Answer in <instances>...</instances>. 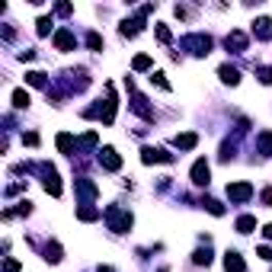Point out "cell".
<instances>
[{
	"label": "cell",
	"mask_w": 272,
	"mask_h": 272,
	"mask_svg": "<svg viewBox=\"0 0 272 272\" xmlns=\"http://www.w3.org/2000/svg\"><path fill=\"white\" fill-rule=\"evenodd\" d=\"M106 221H109V231H116V234H125L128 227H132V214L116 208V205H109L106 208Z\"/></svg>",
	"instance_id": "1"
},
{
	"label": "cell",
	"mask_w": 272,
	"mask_h": 272,
	"mask_svg": "<svg viewBox=\"0 0 272 272\" xmlns=\"http://www.w3.org/2000/svg\"><path fill=\"white\" fill-rule=\"evenodd\" d=\"M224 45H227V51H247V35H243V32H231V35H227L224 39Z\"/></svg>",
	"instance_id": "9"
},
{
	"label": "cell",
	"mask_w": 272,
	"mask_h": 272,
	"mask_svg": "<svg viewBox=\"0 0 272 272\" xmlns=\"http://www.w3.org/2000/svg\"><path fill=\"white\" fill-rule=\"evenodd\" d=\"M224 269H227V272H243L247 266H243L240 253H224Z\"/></svg>",
	"instance_id": "12"
},
{
	"label": "cell",
	"mask_w": 272,
	"mask_h": 272,
	"mask_svg": "<svg viewBox=\"0 0 272 272\" xmlns=\"http://www.w3.org/2000/svg\"><path fill=\"white\" fill-rule=\"evenodd\" d=\"M74 189H77L80 195H87V198H96V195H99V189H96L90 179H77V183H74Z\"/></svg>",
	"instance_id": "13"
},
{
	"label": "cell",
	"mask_w": 272,
	"mask_h": 272,
	"mask_svg": "<svg viewBox=\"0 0 272 272\" xmlns=\"http://www.w3.org/2000/svg\"><path fill=\"white\" fill-rule=\"evenodd\" d=\"M13 106H16V109H26V106H29V93H26V90H16V93H13Z\"/></svg>",
	"instance_id": "20"
},
{
	"label": "cell",
	"mask_w": 272,
	"mask_h": 272,
	"mask_svg": "<svg viewBox=\"0 0 272 272\" xmlns=\"http://www.w3.org/2000/svg\"><path fill=\"white\" fill-rule=\"evenodd\" d=\"M192 263H195V266H208V263H211V253H208V250H195V253H192Z\"/></svg>",
	"instance_id": "21"
},
{
	"label": "cell",
	"mask_w": 272,
	"mask_h": 272,
	"mask_svg": "<svg viewBox=\"0 0 272 272\" xmlns=\"http://www.w3.org/2000/svg\"><path fill=\"white\" fill-rule=\"evenodd\" d=\"M141 160H144V164H170L173 154H167L160 148H144V151H141Z\"/></svg>",
	"instance_id": "4"
},
{
	"label": "cell",
	"mask_w": 272,
	"mask_h": 272,
	"mask_svg": "<svg viewBox=\"0 0 272 272\" xmlns=\"http://www.w3.org/2000/svg\"><path fill=\"white\" fill-rule=\"evenodd\" d=\"M45 260L48 263H61V247H58V243H48V247H45Z\"/></svg>",
	"instance_id": "19"
},
{
	"label": "cell",
	"mask_w": 272,
	"mask_h": 272,
	"mask_svg": "<svg viewBox=\"0 0 272 272\" xmlns=\"http://www.w3.org/2000/svg\"><path fill=\"white\" fill-rule=\"evenodd\" d=\"M218 74H221L224 83H231V87H237V83H240V70H237L234 64H221V67H218Z\"/></svg>",
	"instance_id": "10"
},
{
	"label": "cell",
	"mask_w": 272,
	"mask_h": 272,
	"mask_svg": "<svg viewBox=\"0 0 272 272\" xmlns=\"http://www.w3.org/2000/svg\"><path fill=\"white\" fill-rule=\"evenodd\" d=\"M160 272H170V269H160Z\"/></svg>",
	"instance_id": "36"
},
{
	"label": "cell",
	"mask_w": 272,
	"mask_h": 272,
	"mask_svg": "<svg viewBox=\"0 0 272 272\" xmlns=\"http://www.w3.org/2000/svg\"><path fill=\"white\" fill-rule=\"evenodd\" d=\"M7 272H20V263L16 260H7Z\"/></svg>",
	"instance_id": "32"
},
{
	"label": "cell",
	"mask_w": 272,
	"mask_h": 272,
	"mask_svg": "<svg viewBox=\"0 0 272 272\" xmlns=\"http://www.w3.org/2000/svg\"><path fill=\"white\" fill-rule=\"evenodd\" d=\"M26 83H32V87H48V80H45L42 70H29V74H26Z\"/></svg>",
	"instance_id": "18"
},
{
	"label": "cell",
	"mask_w": 272,
	"mask_h": 272,
	"mask_svg": "<svg viewBox=\"0 0 272 272\" xmlns=\"http://www.w3.org/2000/svg\"><path fill=\"white\" fill-rule=\"evenodd\" d=\"M35 26H39V35H48V32H51V20H48V16H42Z\"/></svg>",
	"instance_id": "26"
},
{
	"label": "cell",
	"mask_w": 272,
	"mask_h": 272,
	"mask_svg": "<svg viewBox=\"0 0 272 272\" xmlns=\"http://www.w3.org/2000/svg\"><path fill=\"white\" fill-rule=\"evenodd\" d=\"M263 234H266V237L272 240V224H266V231H263Z\"/></svg>",
	"instance_id": "34"
},
{
	"label": "cell",
	"mask_w": 272,
	"mask_h": 272,
	"mask_svg": "<svg viewBox=\"0 0 272 272\" xmlns=\"http://www.w3.org/2000/svg\"><path fill=\"white\" fill-rule=\"evenodd\" d=\"M23 144H32V148H35V144H39V135H32V132L23 135Z\"/></svg>",
	"instance_id": "29"
},
{
	"label": "cell",
	"mask_w": 272,
	"mask_h": 272,
	"mask_svg": "<svg viewBox=\"0 0 272 272\" xmlns=\"http://www.w3.org/2000/svg\"><path fill=\"white\" fill-rule=\"evenodd\" d=\"M99 164H103L106 170H119L122 167V157L116 154V148H103V151H99Z\"/></svg>",
	"instance_id": "5"
},
{
	"label": "cell",
	"mask_w": 272,
	"mask_h": 272,
	"mask_svg": "<svg viewBox=\"0 0 272 272\" xmlns=\"http://www.w3.org/2000/svg\"><path fill=\"white\" fill-rule=\"evenodd\" d=\"M256 77L260 83H272V67H256Z\"/></svg>",
	"instance_id": "25"
},
{
	"label": "cell",
	"mask_w": 272,
	"mask_h": 272,
	"mask_svg": "<svg viewBox=\"0 0 272 272\" xmlns=\"http://www.w3.org/2000/svg\"><path fill=\"white\" fill-rule=\"evenodd\" d=\"M227 195H231V202H247L253 195V186L250 183H231L227 186Z\"/></svg>",
	"instance_id": "3"
},
{
	"label": "cell",
	"mask_w": 272,
	"mask_h": 272,
	"mask_svg": "<svg viewBox=\"0 0 272 272\" xmlns=\"http://www.w3.org/2000/svg\"><path fill=\"white\" fill-rule=\"evenodd\" d=\"M157 39H160V42H170V29H167V26H157Z\"/></svg>",
	"instance_id": "28"
},
{
	"label": "cell",
	"mask_w": 272,
	"mask_h": 272,
	"mask_svg": "<svg viewBox=\"0 0 272 272\" xmlns=\"http://www.w3.org/2000/svg\"><path fill=\"white\" fill-rule=\"evenodd\" d=\"M173 144H176L179 151H192V148L198 144V135H192V132H186V135H176V138H173Z\"/></svg>",
	"instance_id": "11"
},
{
	"label": "cell",
	"mask_w": 272,
	"mask_h": 272,
	"mask_svg": "<svg viewBox=\"0 0 272 272\" xmlns=\"http://www.w3.org/2000/svg\"><path fill=\"white\" fill-rule=\"evenodd\" d=\"M253 227H256V218H253V214H243V218H237V231H240V234H250Z\"/></svg>",
	"instance_id": "16"
},
{
	"label": "cell",
	"mask_w": 272,
	"mask_h": 272,
	"mask_svg": "<svg viewBox=\"0 0 272 272\" xmlns=\"http://www.w3.org/2000/svg\"><path fill=\"white\" fill-rule=\"evenodd\" d=\"M74 144H80V141H74L67 132H61V135H58V151H61V154H70V151H74Z\"/></svg>",
	"instance_id": "15"
},
{
	"label": "cell",
	"mask_w": 272,
	"mask_h": 272,
	"mask_svg": "<svg viewBox=\"0 0 272 272\" xmlns=\"http://www.w3.org/2000/svg\"><path fill=\"white\" fill-rule=\"evenodd\" d=\"M260 256H263V260H269V263H272V247H260Z\"/></svg>",
	"instance_id": "31"
},
{
	"label": "cell",
	"mask_w": 272,
	"mask_h": 272,
	"mask_svg": "<svg viewBox=\"0 0 272 272\" xmlns=\"http://www.w3.org/2000/svg\"><path fill=\"white\" fill-rule=\"evenodd\" d=\"M55 10H58L61 16H70V10H74V7H70V4H58V7H55Z\"/></svg>",
	"instance_id": "30"
},
{
	"label": "cell",
	"mask_w": 272,
	"mask_h": 272,
	"mask_svg": "<svg viewBox=\"0 0 272 272\" xmlns=\"http://www.w3.org/2000/svg\"><path fill=\"white\" fill-rule=\"evenodd\" d=\"M263 205H272V189H263Z\"/></svg>",
	"instance_id": "33"
},
{
	"label": "cell",
	"mask_w": 272,
	"mask_h": 272,
	"mask_svg": "<svg viewBox=\"0 0 272 272\" xmlns=\"http://www.w3.org/2000/svg\"><path fill=\"white\" fill-rule=\"evenodd\" d=\"M77 218H80V221H96V218H99V208L80 205V208H77Z\"/></svg>",
	"instance_id": "17"
},
{
	"label": "cell",
	"mask_w": 272,
	"mask_h": 272,
	"mask_svg": "<svg viewBox=\"0 0 272 272\" xmlns=\"http://www.w3.org/2000/svg\"><path fill=\"white\" fill-rule=\"evenodd\" d=\"M132 67H135V70H148V67H151V58H148V55H138V58L132 61Z\"/></svg>",
	"instance_id": "22"
},
{
	"label": "cell",
	"mask_w": 272,
	"mask_h": 272,
	"mask_svg": "<svg viewBox=\"0 0 272 272\" xmlns=\"http://www.w3.org/2000/svg\"><path fill=\"white\" fill-rule=\"evenodd\" d=\"M55 45H58L61 51H74L77 48V39L70 35L67 29H58V32H55Z\"/></svg>",
	"instance_id": "7"
},
{
	"label": "cell",
	"mask_w": 272,
	"mask_h": 272,
	"mask_svg": "<svg viewBox=\"0 0 272 272\" xmlns=\"http://www.w3.org/2000/svg\"><path fill=\"white\" fill-rule=\"evenodd\" d=\"M96 272H112V266H103V269H96Z\"/></svg>",
	"instance_id": "35"
},
{
	"label": "cell",
	"mask_w": 272,
	"mask_h": 272,
	"mask_svg": "<svg viewBox=\"0 0 272 272\" xmlns=\"http://www.w3.org/2000/svg\"><path fill=\"white\" fill-rule=\"evenodd\" d=\"M183 48H189L192 55H208L211 51V39L205 32H192V35L183 39Z\"/></svg>",
	"instance_id": "2"
},
{
	"label": "cell",
	"mask_w": 272,
	"mask_h": 272,
	"mask_svg": "<svg viewBox=\"0 0 272 272\" xmlns=\"http://www.w3.org/2000/svg\"><path fill=\"white\" fill-rule=\"evenodd\" d=\"M96 141H99V138H96V132H87V135L80 138V148H96Z\"/></svg>",
	"instance_id": "24"
},
{
	"label": "cell",
	"mask_w": 272,
	"mask_h": 272,
	"mask_svg": "<svg viewBox=\"0 0 272 272\" xmlns=\"http://www.w3.org/2000/svg\"><path fill=\"white\" fill-rule=\"evenodd\" d=\"M87 45H90L93 51H99V48H103V39H99L96 32H90V35H87Z\"/></svg>",
	"instance_id": "27"
},
{
	"label": "cell",
	"mask_w": 272,
	"mask_h": 272,
	"mask_svg": "<svg viewBox=\"0 0 272 272\" xmlns=\"http://www.w3.org/2000/svg\"><path fill=\"white\" fill-rule=\"evenodd\" d=\"M256 144H260V154L272 157V132H260V138H256Z\"/></svg>",
	"instance_id": "14"
},
{
	"label": "cell",
	"mask_w": 272,
	"mask_h": 272,
	"mask_svg": "<svg viewBox=\"0 0 272 272\" xmlns=\"http://www.w3.org/2000/svg\"><path fill=\"white\" fill-rule=\"evenodd\" d=\"M253 35L263 39V42H269V39H272V20H269V16L256 20V23H253Z\"/></svg>",
	"instance_id": "8"
},
{
	"label": "cell",
	"mask_w": 272,
	"mask_h": 272,
	"mask_svg": "<svg viewBox=\"0 0 272 272\" xmlns=\"http://www.w3.org/2000/svg\"><path fill=\"white\" fill-rule=\"evenodd\" d=\"M208 176H211L208 164H205V160H195V164H192V183H195V186H208Z\"/></svg>",
	"instance_id": "6"
},
{
	"label": "cell",
	"mask_w": 272,
	"mask_h": 272,
	"mask_svg": "<svg viewBox=\"0 0 272 272\" xmlns=\"http://www.w3.org/2000/svg\"><path fill=\"white\" fill-rule=\"evenodd\" d=\"M202 205L211 211V214H224V208H221V202H214V198H202Z\"/></svg>",
	"instance_id": "23"
}]
</instances>
